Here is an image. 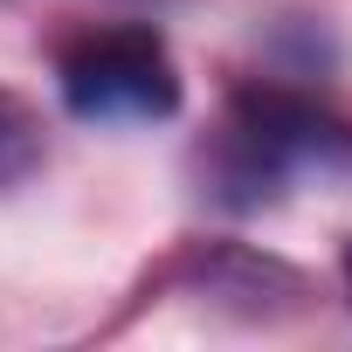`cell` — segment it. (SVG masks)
<instances>
[{"label": "cell", "mask_w": 352, "mask_h": 352, "mask_svg": "<svg viewBox=\"0 0 352 352\" xmlns=\"http://www.w3.org/2000/svg\"><path fill=\"white\" fill-rule=\"evenodd\" d=\"M35 166H42V124L14 90H0V187L35 173Z\"/></svg>", "instance_id": "obj_3"}, {"label": "cell", "mask_w": 352, "mask_h": 352, "mask_svg": "<svg viewBox=\"0 0 352 352\" xmlns=\"http://www.w3.org/2000/svg\"><path fill=\"white\" fill-rule=\"evenodd\" d=\"M338 159H352V131L324 104H311L297 90H242L208 152V180H214V201L263 208L283 194L290 173L338 166Z\"/></svg>", "instance_id": "obj_1"}, {"label": "cell", "mask_w": 352, "mask_h": 352, "mask_svg": "<svg viewBox=\"0 0 352 352\" xmlns=\"http://www.w3.org/2000/svg\"><path fill=\"white\" fill-rule=\"evenodd\" d=\"M338 263H345V290H352V242H345V256H338Z\"/></svg>", "instance_id": "obj_4"}, {"label": "cell", "mask_w": 352, "mask_h": 352, "mask_svg": "<svg viewBox=\"0 0 352 352\" xmlns=\"http://www.w3.org/2000/svg\"><path fill=\"white\" fill-rule=\"evenodd\" d=\"M63 104L90 124H152L180 111V69L173 49L159 42V28H97L83 35L63 69Z\"/></svg>", "instance_id": "obj_2"}]
</instances>
